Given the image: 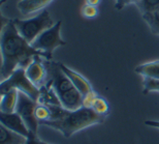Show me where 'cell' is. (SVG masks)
<instances>
[{
  "label": "cell",
  "instance_id": "1",
  "mask_svg": "<svg viewBox=\"0 0 159 144\" xmlns=\"http://www.w3.org/2000/svg\"><path fill=\"white\" fill-rule=\"evenodd\" d=\"M1 78L4 80L18 68L26 69L35 56H41L47 60L46 55L31 46L19 33L14 20H8L1 29Z\"/></svg>",
  "mask_w": 159,
  "mask_h": 144
},
{
  "label": "cell",
  "instance_id": "2",
  "mask_svg": "<svg viewBox=\"0 0 159 144\" xmlns=\"http://www.w3.org/2000/svg\"><path fill=\"white\" fill-rule=\"evenodd\" d=\"M107 117L101 116L94 112L91 108L81 107L75 111L66 110L58 119L47 120L40 123V126H46L58 131L64 138H70L74 134L85 130L91 126L101 124Z\"/></svg>",
  "mask_w": 159,
  "mask_h": 144
},
{
  "label": "cell",
  "instance_id": "3",
  "mask_svg": "<svg viewBox=\"0 0 159 144\" xmlns=\"http://www.w3.org/2000/svg\"><path fill=\"white\" fill-rule=\"evenodd\" d=\"M48 70V81L52 86L61 106L69 111H75L83 107V97L77 90L68 77L60 68L59 62L46 60Z\"/></svg>",
  "mask_w": 159,
  "mask_h": 144
},
{
  "label": "cell",
  "instance_id": "4",
  "mask_svg": "<svg viewBox=\"0 0 159 144\" xmlns=\"http://www.w3.org/2000/svg\"><path fill=\"white\" fill-rule=\"evenodd\" d=\"M14 23L19 33L29 44H32L43 31L49 29L55 24L47 9H43L39 15L34 18L26 19V20L15 19Z\"/></svg>",
  "mask_w": 159,
  "mask_h": 144
},
{
  "label": "cell",
  "instance_id": "5",
  "mask_svg": "<svg viewBox=\"0 0 159 144\" xmlns=\"http://www.w3.org/2000/svg\"><path fill=\"white\" fill-rule=\"evenodd\" d=\"M11 89H17L20 92L27 94L28 97L39 103L40 97V89L36 87L32 82L28 79L24 68H18L8 78L1 81L0 85V94H5Z\"/></svg>",
  "mask_w": 159,
  "mask_h": 144
},
{
  "label": "cell",
  "instance_id": "6",
  "mask_svg": "<svg viewBox=\"0 0 159 144\" xmlns=\"http://www.w3.org/2000/svg\"><path fill=\"white\" fill-rule=\"evenodd\" d=\"M61 25L62 22L58 21L52 27L43 31L35 41L31 44L34 49L43 52L47 57V60H52L53 52L56 48L65 46L66 41L61 37Z\"/></svg>",
  "mask_w": 159,
  "mask_h": 144
},
{
  "label": "cell",
  "instance_id": "7",
  "mask_svg": "<svg viewBox=\"0 0 159 144\" xmlns=\"http://www.w3.org/2000/svg\"><path fill=\"white\" fill-rule=\"evenodd\" d=\"M37 104H39L37 102L33 101L27 94L19 91V98L17 107H16V112L22 117L28 130L33 134L37 133V129L40 126L39 120L35 117V108Z\"/></svg>",
  "mask_w": 159,
  "mask_h": 144
},
{
  "label": "cell",
  "instance_id": "8",
  "mask_svg": "<svg viewBox=\"0 0 159 144\" xmlns=\"http://www.w3.org/2000/svg\"><path fill=\"white\" fill-rule=\"evenodd\" d=\"M43 59H44L43 57L35 56L29 65L25 69L28 79L39 89L46 85L48 81V70L46 62Z\"/></svg>",
  "mask_w": 159,
  "mask_h": 144
},
{
  "label": "cell",
  "instance_id": "9",
  "mask_svg": "<svg viewBox=\"0 0 159 144\" xmlns=\"http://www.w3.org/2000/svg\"><path fill=\"white\" fill-rule=\"evenodd\" d=\"M0 123H1V126L5 127L6 129L11 130L12 132L25 137V138H27L31 134L27 126L25 124L24 120L22 119V117L17 112L0 113Z\"/></svg>",
  "mask_w": 159,
  "mask_h": 144
},
{
  "label": "cell",
  "instance_id": "10",
  "mask_svg": "<svg viewBox=\"0 0 159 144\" xmlns=\"http://www.w3.org/2000/svg\"><path fill=\"white\" fill-rule=\"evenodd\" d=\"M59 65H60V68H61L63 73L68 77V79L70 80L71 83L74 84V86L77 88V90L82 94V97L88 94L89 92L93 91V88H92L91 84L89 83L87 79L84 78L82 75H80L79 73L75 72L74 70L69 69L68 66H66L65 65H63V63L59 62Z\"/></svg>",
  "mask_w": 159,
  "mask_h": 144
},
{
  "label": "cell",
  "instance_id": "11",
  "mask_svg": "<svg viewBox=\"0 0 159 144\" xmlns=\"http://www.w3.org/2000/svg\"><path fill=\"white\" fill-rule=\"evenodd\" d=\"M53 0H20L17 4L19 12L24 16L43 11Z\"/></svg>",
  "mask_w": 159,
  "mask_h": 144
},
{
  "label": "cell",
  "instance_id": "12",
  "mask_svg": "<svg viewBox=\"0 0 159 144\" xmlns=\"http://www.w3.org/2000/svg\"><path fill=\"white\" fill-rule=\"evenodd\" d=\"M0 111L1 113H12L16 112V107L18 104L19 90L17 89H11L5 94H0Z\"/></svg>",
  "mask_w": 159,
  "mask_h": 144
},
{
  "label": "cell",
  "instance_id": "13",
  "mask_svg": "<svg viewBox=\"0 0 159 144\" xmlns=\"http://www.w3.org/2000/svg\"><path fill=\"white\" fill-rule=\"evenodd\" d=\"M134 72L139 74V75H141L142 77L159 80V60L139 65L135 68Z\"/></svg>",
  "mask_w": 159,
  "mask_h": 144
},
{
  "label": "cell",
  "instance_id": "14",
  "mask_svg": "<svg viewBox=\"0 0 159 144\" xmlns=\"http://www.w3.org/2000/svg\"><path fill=\"white\" fill-rule=\"evenodd\" d=\"M26 138L0 126V144H24Z\"/></svg>",
  "mask_w": 159,
  "mask_h": 144
},
{
  "label": "cell",
  "instance_id": "15",
  "mask_svg": "<svg viewBox=\"0 0 159 144\" xmlns=\"http://www.w3.org/2000/svg\"><path fill=\"white\" fill-rule=\"evenodd\" d=\"M142 17L150 28L152 33L159 36V8L152 12L142 15Z\"/></svg>",
  "mask_w": 159,
  "mask_h": 144
},
{
  "label": "cell",
  "instance_id": "16",
  "mask_svg": "<svg viewBox=\"0 0 159 144\" xmlns=\"http://www.w3.org/2000/svg\"><path fill=\"white\" fill-rule=\"evenodd\" d=\"M91 109L94 112H96L97 114L104 117H107L110 113V105L107 103V101L102 97H99V95H97L96 98L94 100Z\"/></svg>",
  "mask_w": 159,
  "mask_h": 144
},
{
  "label": "cell",
  "instance_id": "17",
  "mask_svg": "<svg viewBox=\"0 0 159 144\" xmlns=\"http://www.w3.org/2000/svg\"><path fill=\"white\" fill-rule=\"evenodd\" d=\"M142 15L152 12L159 8V0H139L135 4Z\"/></svg>",
  "mask_w": 159,
  "mask_h": 144
},
{
  "label": "cell",
  "instance_id": "18",
  "mask_svg": "<svg viewBox=\"0 0 159 144\" xmlns=\"http://www.w3.org/2000/svg\"><path fill=\"white\" fill-rule=\"evenodd\" d=\"M51 116H52V114H51V110L49 106L39 103L37 104V106L35 108V117L39 120V124L41 122H43V121L50 120Z\"/></svg>",
  "mask_w": 159,
  "mask_h": 144
},
{
  "label": "cell",
  "instance_id": "19",
  "mask_svg": "<svg viewBox=\"0 0 159 144\" xmlns=\"http://www.w3.org/2000/svg\"><path fill=\"white\" fill-rule=\"evenodd\" d=\"M151 91H159V80L143 77V94H148Z\"/></svg>",
  "mask_w": 159,
  "mask_h": 144
},
{
  "label": "cell",
  "instance_id": "20",
  "mask_svg": "<svg viewBox=\"0 0 159 144\" xmlns=\"http://www.w3.org/2000/svg\"><path fill=\"white\" fill-rule=\"evenodd\" d=\"M82 15L84 16L85 18H88V19L95 18L98 15L97 6L85 4L84 6H83V8H82Z\"/></svg>",
  "mask_w": 159,
  "mask_h": 144
},
{
  "label": "cell",
  "instance_id": "21",
  "mask_svg": "<svg viewBox=\"0 0 159 144\" xmlns=\"http://www.w3.org/2000/svg\"><path fill=\"white\" fill-rule=\"evenodd\" d=\"M96 97H97V94H96V92H95L94 90L89 92L88 94L84 95V97H83V107L91 108L92 105H93L94 100L96 98Z\"/></svg>",
  "mask_w": 159,
  "mask_h": 144
},
{
  "label": "cell",
  "instance_id": "22",
  "mask_svg": "<svg viewBox=\"0 0 159 144\" xmlns=\"http://www.w3.org/2000/svg\"><path fill=\"white\" fill-rule=\"evenodd\" d=\"M24 144H46V142L41 141L39 137H37L36 134L31 133L26 138V141H25Z\"/></svg>",
  "mask_w": 159,
  "mask_h": 144
},
{
  "label": "cell",
  "instance_id": "23",
  "mask_svg": "<svg viewBox=\"0 0 159 144\" xmlns=\"http://www.w3.org/2000/svg\"><path fill=\"white\" fill-rule=\"evenodd\" d=\"M145 124L148 127H154V129L159 130V120H146Z\"/></svg>",
  "mask_w": 159,
  "mask_h": 144
},
{
  "label": "cell",
  "instance_id": "24",
  "mask_svg": "<svg viewBox=\"0 0 159 144\" xmlns=\"http://www.w3.org/2000/svg\"><path fill=\"white\" fill-rule=\"evenodd\" d=\"M100 2H101V0H85V4L93 5V6L99 5V3H100Z\"/></svg>",
  "mask_w": 159,
  "mask_h": 144
},
{
  "label": "cell",
  "instance_id": "25",
  "mask_svg": "<svg viewBox=\"0 0 159 144\" xmlns=\"http://www.w3.org/2000/svg\"><path fill=\"white\" fill-rule=\"evenodd\" d=\"M115 7L118 9V11L122 9L123 7H125V6H124V0H116Z\"/></svg>",
  "mask_w": 159,
  "mask_h": 144
},
{
  "label": "cell",
  "instance_id": "26",
  "mask_svg": "<svg viewBox=\"0 0 159 144\" xmlns=\"http://www.w3.org/2000/svg\"><path fill=\"white\" fill-rule=\"evenodd\" d=\"M139 0H124V6L129 5V4H136Z\"/></svg>",
  "mask_w": 159,
  "mask_h": 144
},
{
  "label": "cell",
  "instance_id": "27",
  "mask_svg": "<svg viewBox=\"0 0 159 144\" xmlns=\"http://www.w3.org/2000/svg\"><path fill=\"white\" fill-rule=\"evenodd\" d=\"M46 144H48V143H46Z\"/></svg>",
  "mask_w": 159,
  "mask_h": 144
}]
</instances>
